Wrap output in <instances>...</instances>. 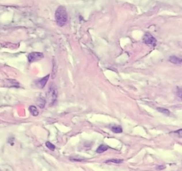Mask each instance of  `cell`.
Returning <instances> with one entry per match:
<instances>
[{"mask_svg":"<svg viewBox=\"0 0 182 171\" xmlns=\"http://www.w3.org/2000/svg\"><path fill=\"white\" fill-rule=\"evenodd\" d=\"M29 110L30 113H31V114L34 116H38V115H39V114L38 109L36 108V107H35V106H34V105L30 106V107H29Z\"/></svg>","mask_w":182,"mask_h":171,"instance_id":"8","label":"cell"},{"mask_svg":"<svg viewBox=\"0 0 182 171\" xmlns=\"http://www.w3.org/2000/svg\"><path fill=\"white\" fill-rule=\"evenodd\" d=\"M157 110H158L159 112L162 113V114H164L166 115L170 114V112L165 108H162V107H158V108H157Z\"/></svg>","mask_w":182,"mask_h":171,"instance_id":"13","label":"cell"},{"mask_svg":"<svg viewBox=\"0 0 182 171\" xmlns=\"http://www.w3.org/2000/svg\"><path fill=\"white\" fill-rule=\"evenodd\" d=\"M169 60L171 63L176 65H182V57L177 56V55H171L169 57Z\"/></svg>","mask_w":182,"mask_h":171,"instance_id":"6","label":"cell"},{"mask_svg":"<svg viewBox=\"0 0 182 171\" xmlns=\"http://www.w3.org/2000/svg\"><path fill=\"white\" fill-rule=\"evenodd\" d=\"M44 55L42 53L40 52H32L28 55V60L29 63H34V62L39 61L43 58Z\"/></svg>","mask_w":182,"mask_h":171,"instance_id":"3","label":"cell"},{"mask_svg":"<svg viewBox=\"0 0 182 171\" xmlns=\"http://www.w3.org/2000/svg\"><path fill=\"white\" fill-rule=\"evenodd\" d=\"M58 98V90L55 84H52L48 88V99L49 105L52 106L55 104Z\"/></svg>","mask_w":182,"mask_h":171,"instance_id":"2","label":"cell"},{"mask_svg":"<svg viewBox=\"0 0 182 171\" xmlns=\"http://www.w3.org/2000/svg\"><path fill=\"white\" fill-rule=\"evenodd\" d=\"M123 162V160L121 159H118V158H113V159H110L107 160V161H105L106 163H116V164H119V163H121Z\"/></svg>","mask_w":182,"mask_h":171,"instance_id":"12","label":"cell"},{"mask_svg":"<svg viewBox=\"0 0 182 171\" xmlns=\"http://www.w3.org/2000/svg\"><path fill=\"white\" fill-rule=\"evenodd\" d=\"M46 147L48 148V149L51 150V151H54L56 148L55 145H54L53 143H51L50 141L46 142Z\"/></svg>","mask_w":182,"mask_h":171,"instance_id":"14","label":"cell"},{"mask_svg":"<svg viewBox=\"0 0 182 171\" xmlns=\"http://www.w3.org/2000/svg\"><path fill=\"white\" fill-rule=\"evenodd\" d=\"M50 75H46V77H43V78L40 80H38L36 81V85L37 86L38 88L42 89L45 87V85L46 84L47 82H48V78H49Z\"/></svg>","mask_w":182,"mask_h":171,"instance_id":"5","label":"cell"},{"mask_svg":"<svg viewBox=\"0 0 182 171\" xmlns=\"http://www.w3.org/2000/svg\"><path fill=\"white\" fill-rule=\"evenodd\" d=\"M108 149V147H107V146H105V145H101V146H99V147L98 148V149L96 150V152L98 153H102L105 152V151H106Z\"/></svg>","mask_w":182,"mask_h":171,"instance_id":"10","label":"cell"},{"mask_svg":"<svg viewBox=\"0 0 182 171\" xmlns=\"http://www.w3.org/2000/svg\"><path fill=\"white\" fill-rule=\"evenodd\" d=\"M112 131H113L114 133L119 134V133L122 132V128H121L120 126H114L112 127Z\"/></svg>","mask_w":182,"mask_h":171,"instance_id":"11","label":"cell"},{"mask_svg":"<svg viewBox=\"0 0 182 171\" xmlns=\"http://www.w3.org/2000/svg\"><path fill=\"white\" fill-rule=\"evenodd\" d=\"M143 42L146 44L151 45L153 46H155L157 44V40L155 38L149 33H146L143 37Z\"/></svg>","mask_w":182,"mask_h":171,"instance_id":"4","label":"cell"},{"mask_svg":"<svg viewBox=\"0 0 182 171\" xmlns=\"http://www.w3.org/2000/svg\"><path fill=\"white\" fill-rule=\"evenodd\" d=\"M46 103V99L42 97H39V99H37V101H36V104H37V105L39 106L41 109L44 108Z\"/></svg>","mask_w":182,"mask_h":171,"instance_id":"9","label":"cell"},{"mask_svg":"<svg viewBox=\"0 0 182 171\" xmlns=\"http://www.w3.org/2000/svg\"><path fill=\"white\" fill-rule=\"evenodd\" d=\"M56 22L60 27H63L68 22V13L64 6H59L55 12Z\"/></svg>","mask_w":182,"mask_h":171,"instance_id":"1","label":"cell"},{"mask_svg":"<svg viewBox=\"0 0 182 171\" xmlns=\"http://www.w3.org/2000/svg\"><path fill=\"white\" fill-rule=\"evenodd\" d=\"M6 85L12 87H19L20 84L15 80H6Z\"/></svg>","mask_w":182,"mask_h":171,"instance_id":"7","label":"cell"},{"mask_svg":"<svg viewBox=\"0 0 182 171\" xmlns=\"http://www.w3.org/2000/svg\"><path fill=\"white\" fill-rule=\"evenodd\" d=\"M84 158H71V160L72 161H83L84 160Z\"/></svg>","mask_w":182,"mask_h":171,"instance_id":"15","label":"cell"},{"mask_svg":"<svg viewBox=\"0 0 182 171\" xmlns=\"http://www.w3.org/2000/svg\"><path fill=\"white\" fill-rule=\"evenodd\" d=\"M177 95L182 99V89L180 88L177 90Z\"/></svg>","mask_w":182,"mask_h":171,"instance_id":"16","label":"cell"}]
</instances>
